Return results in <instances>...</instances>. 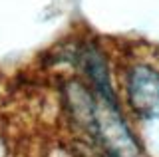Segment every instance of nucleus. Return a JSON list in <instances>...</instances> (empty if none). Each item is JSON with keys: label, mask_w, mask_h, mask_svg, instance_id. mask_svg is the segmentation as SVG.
I'll return each instance as SVG.
<instances>
[{"label": "nucleus", "mask_w": 159, "mask_h": 157, "mask_svg": "<svg viewBox=\"0 0 159 157\" xmlns=\"http://www.w3.org/2000/svg\"><path fill=\"white\" fill-rule=\"evenodd\" d=\"M88 131L99 141V145L103 147V151L109 157H139L141 155L137 139L129 131V127L125 125V121L119 115L116 105H109L106 101H103V105L98 104Z\"/></svg>", "instance_id": "f257e3e1"}, {"label": "nucleus", "mask_w": 159, "mask_h": 157, "mask_svg": "<svg viewBox=\"0 0 159 157\" xmlns=\"http://www.w3.org/2000/svg\"><path fill=\"white\" fill-rule=\"evenodd\" d=\"M125 97L141 119H159V72L147 64H135L125 76Z\"/></svg>", "instance_id": "f03ea898"}, {"label": "nucleus", "mask_w": 159, "mask_h": 157, "mask_svg": "<svg viewBox=\"0 0 159 157\" xmlns=\"http://www.w3.org/2000/svg\"><path fill=\"white\" fill-rule=\"evenodd\" d=\"M80 66L84 68V72L88 74V78L92 80L93 87L99 92L102 100L109 105H116V94L111 90V84H109V78H107V64L103 60V56L99 54L96 48L88 46L80 52Z\"/></svg>", "instance_id": "7ed1b4c3"}]
</instances>
